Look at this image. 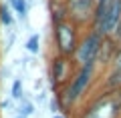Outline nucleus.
<instances>
[{
	"mask_svg": "<svg viewBox=\"0 0 121 118\" xmlns=\"http://www.w3.org/2000/svg\"><path fill=\"white\" fill-rule=\"evenodd\" d=\"M24 50L28 52V54L36 56L40 52V34H30L28 38H26V42H24Z\"/></svg>",
	"mask_w": 121,
	"mask_h": 118,
	"instance_id": "nucleus-13",
	"label": "nucleus"
},
{
	"mask_svg": "<svg viewBox=\"0 0 121 118\" xmlns=\"http://www.w3.org/2000/svg\"><path fill=\"white\" fill-rule=\"evenodd\" d=\"M14 42H16V32H12V30H10V32H8V40H6V50H8V48H12Z\"/></svg>",
	"mask_w": 121,
	"mask_h": 118,
	"instance_id": "nucleus-15",
	"label": "nucleus"
},
{
	"mask_svg": "<svg viewBox=\"0 0 121 118\" xmlns=\"http://www.w3.org/2000/svg\"><path fill=\"white\" fill-rule=\"evenodd\" d=\"M12 118H24V116H20V114H14V116Z\"/></svg>",
	"mask_w": 121,
	"mask_h": 118,
	"instance_id": "nucleus-19",
	"label": "nucleus"
},
{
	"mask_svg": "<svg viewBox=\"0 0 121 118\" xmlns=\"http://www.w3.org/2000/svg\"><path fill=\"white\" fill-rule=\"evenodd\" d=\"M10 98H12L16 104L22 100V98H26L24 96V84H22V78H18V76H14L12 84H10Z\"/></svg>",
	"mask_w": 121,
	"mask_h": 118,
	"instance_id": "nucleus-12",
	"label": "nucleus"
},
{
	"mask_svg": "<svg viewBox=\"0 0 121 118\" xmlns=\"http://www.w3.org/2000/svg\"><path fill=\"white\" fill-rule=\"evenodd\" d=\"M111 68H121V44H119V50H117V54H115V60H113Z\"/></svg>",
	"mask_w": 121,
	"mask_h": 118,
	"instance_id": "nucleus-16",
	"label": "nucleus"
},
{
	"mask_svg": "<svg viewBox=\"0 0 121 118\" xmlns=\"http://www.w3.org/2000/svg\"><path fill=\"white\" fill-rule=\"evenodd\" d=\"M119 50V42L115 38L107 36L103 40V46L99 50V58H97V68H111L113 60H115V54Z\"/></svg>",
	"mask_w": 121,
	"mask_h": 118,
	"instance_id": "nucleus-7",
	"label": "nucleus"
},
{
	"mask_svg": "<svg viewBox=\"0 0 121 118\" xmlns=\"http://www.w3.org/2000/svg\"><path fill=\"white\" fill-rule=\"evenodd\" d=\"M69 10V20L75 22L81 30L91 28L93 12H95V0H65Z\"/></svg>",
	"mask_w": 121,
	"mask_h": 118,
	"instance_id": "nucleus-5",
	"label": "nucleus"
},
{
	"mask_svg": "<svg viewBox=\"0 0 121 118\" xmlns=\"http://www.w3.org/2000/svg\"><path fill=\"white\" fill-rule=\"evenodd\" d=\"M119 22H121V0H115L113 6H111V10L105 14V18L101 20V24L97 26L95 30H97L103 38L113 36V32H115V28L119 26Z\"/></svg>",
	"mask_w": 121,
	"mask_h": 118,
	"instance_id": "nucleus-6",
	"label": "nucleus"
},
{
	"mask_svg": "<svg viewBox=\"0 0 121 118\" xmlns=\"http://www.w3.org/2000/svg\"><path fill=\"white\" fill-rule=\"evenodd\" d=\"M101 86H103V92L121 90V68H109V72L105 74Z\"/></svg>",
	"mask_w": 121,
	"mask_h": 118,
	"instance_id": "nucleus-9",
	"label": "nucleus"
},
{
	"mask_svg": "<svg viewBox=\"0 0 121 118\" xmlns=\"http://www.w3.org/2000/svg\"><path fill=\"white\" fill-rule=\"evenodd\" d=\"M0 24L2 26H12L14 24V14H12V10H10V6H8V2H0Z\"/></svg>",
	"mask_w": 121,
	"mask_h": 118,
	"instance_id": "nucleus-14",
	"label": "nucleus"
},
{
	"mask_svg": "<svg viewBox=\"0 0 121 118\" xmlns=\"http://www.w3.org/2000/svg\"><path fill=\"white\" fill-rule=\"evenodd\" d=\"M14 114H20V116H24V118L35 116L36 114V104L30 100V98H22L16 104V108H14Z\"/></svg>",
	"mask_w": 121,
	"mask_h": 118,
	"instance_id": "nucleus-11",
	"label": "nucleus"
},
{
	"mask_svg": "<svg viewBox=\"0 0 121 118\" xmlns=\"http://www.w3.org/2000/svg\"><path fill=\"white\" fill-rule=\"evenodd\" d=\"M8 6L10 10H12L14 18H18L20 22H26V18H28V0H8Z\"/></svg>",
	"mask_w": 121,
	"mask_h": 118,
	"instance_id": "nucleus-10",
	"label": "nucleus"
},
{
	"mask_svg": "<svg viewBox=\"0 0 121 118\" xmlns=\"http://www.w3.org/2000/svg\"><path fill=\"white\" fill-rule=\"evenodd\" d=\"M77 68L79 66L75 62V58H67V56H59V54L52 56L51 62H48V84H51L52 92L59 94L73 80Z\"/></svg>",
	"mask_w": 121,
	"mask_h": 118,
	"instance_id": "nucleus-3",
	"label": "nucleus"
},
{
	"mask_svg": "<svg viewBox=\"0 0 121 118\" xmlns=\"http://www.w3.org/2000/svg\"><path fill=\"white\" fill-rule=\"evenodd\" d=\"M52 118H69V116H67V114H55Z\"/></svg>",
	"mask_w": 121,
	"mask_h": 118,
	"instance_id": "nucleus-18",
	"label": "nucleus"
},
{
	"mask_svg": "<svg viewBox=\"0 0 121 118\" xmlns=\"http://www.w3.org/2000/svg\"><path fill=\"white\" fill-rule=\"evenodd\" d=\"M97 70H99L97 64H87V66L77 68L73 80L56 94V98L60 102V108H63V114H69L85 98V94L89 92V88L93 86V82L97 78Z\"/></svg>",
	"mask_w": 121,
	"mask_h": 118,
	"instance_id": "nucleus-1",
	"label": "nucleus"
},
{
	"mask_svg": "<svg viewBox=\"0 0 121 118\" xmlns=\"http://www.w3.org/2000/svg\"><path fill=\"white\" fill-rule=\"evenodd\" d=\"M47 8L52 26H59L60 22L69 20V10H67L65 0H47Z\"/></svg>",
	"mask_w": 121,
	"mask_h": 118,
	"instance_id": "nucleus-8",
	"label": "nucleus"
},
{
	"mask_svg": "<svg viewBox=\"0 0 121 118\" xmlns=\"http://www.w3.org/2000/svg\"><path fill=\"white\" fill-rule=\"evenodd\" d=\"M83 30L79 28L75 22L65 20L59 26H52V42H55V54L67 56V58H75L79 40H81Z\"/></svg>",
	"mask_w": 121,
	"mask_h": 118,
	"instance_id": "nucleus-2",
	"label": "nucleus"
},
{
	"mask_svg": "<svg viewBox=\"0 0 121 118\" xmlns=\"http://www.w3.org/2000/svg\"><path fill=\"white\" fill-rule=\"evenodd\" d=\"M105 38L97 32L95 28H87L83 30L81 40H79L77 52H75V62L77 66H87V64H97L99 58V50L103 46Z\"/></svg>",
	"mask_w": 121,
	"mask_h": 118,
	"instance_id": "nucleus-4",
	"label": "nucleus"
},
{
	"mask_svg": "<svg viewBox=\"0 0 121 118\" xmlns=\"http://www.w3.org/2000/svg\"><path fill=\"white\" fill-rule=\"evenodd\" d=\"M10 104H12V98H8V100H2V102H0V110L10 108Z\"/></svg>",
	"mask_w": 121,
	"mask_h": 118,
	"instance_id": "nucleus-17",
	"label": "nucleus"
}]
</instances>
